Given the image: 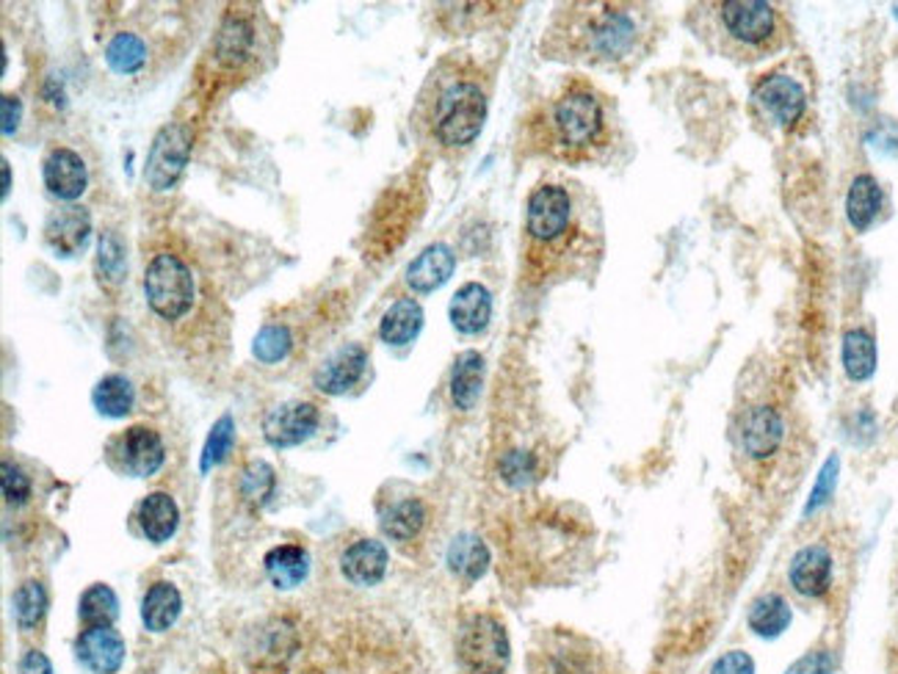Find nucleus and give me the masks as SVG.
I'll return each instance as SVG.
<instances>
[{"label": "nucleus", "mask_w": 898, "mask_h": 674, "mask_svg": "<svg viewBox=\"0 0 898 674\" xmlns=\"http://www.w3.org/2000/svg\"><path fill=\"white\" fill-rule=\"evenodd\" d=\"M453 269H457V258L451 249L446 243H431L409 263L407 285L415 293H431L451 280Z\"/></svg>", "instance_id": "obj_19"}, {"label": "nucleus", "mask_w": 898, "mask_h": 674, "mask_svg": "<svg viewBox=\"0 0 898 674\" xmlns=\"http://www.w3.org/2000/svg\"><path fill=\"white\" fill-rule=\"evenodd\" d=\"M106 64L117 75H136L147 64V42L139 34L122 31L106 45Z\"/></svg>", "instance_id": "obj_33"}, {"label": "nucleus", "mask_w": 898, "mask_h": 674, "mask_svg": "<svg viewBox=\"0 0 898 674\" xmlns=\"http://www.w3.org/2000/svg\"><path fill=\"white\" fill-rule=\"evenodd\" d=\"M124 639L113 624L108 628H86L75 639V655L89 672L95 674H117L124 663Z\"/></svg>", "instance_id": "obj_13"}, {"label": "nucleus", "mask_w": 898, "mask_h": 674, "mask_svg": "<svg viewBox=\"0 0 898 674\" xmlns=\"http://www.w3.org/2000/svg\"><path fill=\"white\" fill-rule=\"evenodd\" d=\"M843 371L852 382H865L876 371V344L865 329H848L843 335Z\"/></svg>", "instance_id": "obj_32"}, {"label": "nucleus", "mask_w": 898, "mask_h": 674, "mask_svg": "<svg viewBox=\"0 0 898 674\" xmlns=\"http://www.w3.org/2000/svg\"><path fill=\"white\" fill-rule=\"evenodd\" d=\"M708 674H755V657L746 650H730L713 661Z\"/></svg>", "instance_id": "obj_44"}, {"label": "nucleus", "mask_w": 898, "mask_h": 674, "mask_svg": "<svg viewBox=\"0 0 898 674\" xmlns=\"http://www.w3.org/2000/svg\"><path fill=\"white\" fill-rule=\"evenodd\" d=\"M420 329H424V307L409 296L393 302L391 309L382 315V324H379V335L387 346L413 344Z\"/></svg>", "instance_id": "obj_26"}, {"label": "nucleus", "mask_w": 898, "mask_h": 674, "mask_svg": "<svg viewBox=\"0 0 898 674\" xmlns=\"http://www.w3.org/2000/svg\"><path fill=\"white\" fill-rule=\"evenodd\" d=\"M451 324L457 326L462 335H479L486 329L492 315V296L484 285L479 282H468L459 287L451 298Z\"/></svg>", "instance_id": "obj_20"}, {"label": "nucleus", "mask_w": 898, "mask_h": 674, "mask_svg": "<svg viewBox=\"0 0 898 674\" xmlns=\"http://www.w3.org/2000/svg\"><path fill=\"white\" fill-rule=\"evenodd\" d=\"M550 34V47L589 64H625L650 45V14L627 3H578L565 9Z\"/></svg>", "instance_id": "obj_1"}, {"label": "nucleus", "mask_w": 898, "mask_h": 674, "mask_svg": "<svg viewBox=\"0 0 898 674\" xmlns=\"http://www.w3.org/2000/svg\"><path fill=\"white\" fill-rule=\"evenodd\" d=\"M752 100H755L757 111L775 122L777 128L791 130L799 119L804 117V108H808V95H804L802 84L793 80L791 75H766L760 84L752 91Z\"/></svg>", "instance_id": "obj_10"}, {"label": "nucleus", "mask_w": 898, "mask_h": 674, "mask_svg": "<svg viewBox=\"0 0 898 674\" xmlns=\"http://www.w3.org/2000/svg\"><path fill=\"white\" fill-rule=\"evenodd\" d=\"M20 674H53L51 657L42 650H29L20 661Z\"/></svg>", "instance_id": "obj_45"}, {"label": "nucleus", "mask_w": 898, "mask_h": 674, "mask_svg": "<svg viewBox=\"0 0 898 674\" xmlns=\"http://www.w3.org/2000/svg\"><path fill=\"white\" fill-rule=\"evenodd\" d=\"M387 564H391V556L382 542L357 540L340 556V573L354 586H376L382 584Z\"/></svg>", "instance_id": "obj_17"}, {"label": "nucleus", "mask_w": 898, "mask_h": 674, "mask_svg": "<svg viewBox=\"0 0 898 674\" xmlns=\"http://www.w3.org/2000/svg\"><path fill=\"white\" fill-rule=\"evenodd\" d=\"M108 459L119 472H128L133 478H150L164 467L166 448L164 439L150 426H131L108 445Z\"/></svg>", "instance_id": "obj_9"}, {"label": "nucleus", "mask_w": 898, "mask_h": 674, "mask_svg": "<svg viewBox=\"0 0 898 674\" xmlns=\"http://www.w3.org/2000/svg\"><path fill=\"white\" fill-rule=\"evenodd\" d=\"M448 567L464 584H473L490 569V547L475 534H459L448 547Z\"/></svg>", "instance_id": "obj_28"}, {"label": "nucleus", "mask_w": 898, "mask_h": 674, "mask_svg": "<svg viewBox=\"0 0 898 674\" xmlns=\"http://www.w3.org/2000/svg\"><path fill=\"white\" fill-rule=\"evenodd\" d=\"M426 135L442 150H464L486 119V89L468 64H442L426 84L418 106Z\"/></svg>", "instance_id": "obj_3"}, {"label": "nucleus", "mask_w": 898, "mask_h": 674, "mask_svg": "<svg viewBox=\"0 0 898 674\" xmlns=\"http://www.w3.org/2000/svg\"><path fill=\"white\" fill-rule=\"evenodd\" d=\"M9 192H12V166L3 161V197H9Z\"/></svg>", "instance_id": "obj_47"}, {"label": "nucleus", "mask_w": 898, "mask_h": 674, "mask_svg": "<svg viewBox=\"0 0 898 674\" xmlns=\"http://www.w3.org/2000/svg\"><path fill=\"white\" fill-rule=\"evenodd\" d=\"M793 622V611L788 606V600L777 591H768V595H760L755 602L749 606V613H746V624L755 635L760 639H777V635L786 633Z\"/></svg>", "instance_id": "obj_27"}, {"label": "nucleus", "mask_w": 898, "mask_h": 674, "mask_svg": "<svg viewBox=\"0 0 898 674\" xmlns=\"http://www.w3.org/2000/svg\"><path fill=\"white\" fill-rule=\"evenodd\" d=\"M786 423L775 406H752L738 426V443L749 459H768L780 450Z\"/></svg>", "instance_id": "obj_12"}, {"label": "nucleus", "mask_w": 898, "mask_h": 674, "mask_svg": "<svg viewBox=\"0 0 898 674\" xmlns=\"http://www.w3.org/2000/svg\"><path fill=\"white\" fill-rule=\"evenodd\" d=\"M139 525L147 542L153 545H164L175 536L177 525H180V509H177L175 498L169 492H150L147 498L139 503Z\"/></svg>", "instance_id": "obj_21"}, {"label": "nucleus", "mask_w": 898, "mask_h": 674, "mask_svg": "<svg viewBox=\"0 0 898 674\" xmlns=\"http://www.w3.org/2000/svg\"><path fill=\"white\" fill-rule=\"evenodd\" d=\"M91 232V216L86 208H78V205H67V208H58L56 214H51L45 225V241L47 247L53 249L62 258H73L80 249L86 247Z\"/></svg>", "instance_id": "obj_18"}, {"label": "nucleus", "mask_w": 898, "mask_h": 674, "mask_svg": "<svg viewBox=\"0 0 898 674\" xmlns=\"http://www.w3.org/2000/svg\"><path fill=\"white\" fill-rule=\"evenodd\" d=\"M534 139L548 155L570 163L594 161L611 144V117L605 100L589 84L565 86L534 117Z\"/></svg>", "instance_id": "obj_2"}, {"label": "nucleus", "mask_w": 898, "mask_h": 674, "mask_svg": "<svg viewBox=\"0 0 898 674\" xmlns=\"http://www.w3.org/2000/svg\"><path fill=\"white\" fill-rule=\"evenodd\" d=\"M216 62L221 67H241L254 47V25L243 14H227L221 23L219 36H216Z\"/></svg>", "instance_id": "obj_22"}, {"label": "nucleus", "mask_w": 898, "mask_h": 674, "mask_svg": "<svg viewBox=\"0 0 898 674\" xmlns=\"http://www.w3.org/2000/svg\"><path fill=\"white\" fill-rule=\"evenodd\" d=\"M291 346H294V335H291L288 326L269 324V326H263L261 335L254 337L252 351L261 362H280L288 357Z\"/></svg>", "instance_id": "obj_39"}, {"label": "nucleus", "mask_w": 898, "mask_h": 674, "mask_svg": "<svg viewBox=\"0 0 898 674\" xmlns=\"http://www.w3.org/2000/svg\"><path fill=\"white\" fill-rule=\"evenodd\" d=\"M20 117H23V106L14 95H3V133L12 135L20 128Z\"/></svg>", "instance_id": "obj_46"}, {"label": "nucleus", "mask_w": 898, "mask_h": 674, "mask_svg": "<svg viewBox=\"0 0 898 674\" xmlns=\"http://www.w3.org/2000/svg\"><path fill=\"white\" fill-rule=\"evenodd\" d=\"M42 175H45L47 192L53 197L64 199V203H73V199H78L86 192V163L69 146H56L45 157Z\"/></svg>", "instance_id": "obj_15"}, {"label": "nucleus", "mask_w": 898, "mask_h": 674, "mask_svg": "<svg viewBox=\"0 0 898 674\" xmlns=\"http://www.w3.org/2000/svg\"><path fill=\"white\" fill-rule=\"evenodd\" d=\"M881 210V188L870 175H859L852 181L846 197V216L848 225L857 232H865Z\"/></svg>", "instance_id": "obj_30"}, {"label": "nucleus", "mask_w": 898, "mask_h": 674, "mask_svg": "<svg viewBox=\"0 0 898 674\" xmlns=\"http://www.w3.org/2000/svg\"><path fill=\"white\" fill-rule=\"evenodd\" d=\"M365 368L368 351L362 349L360 344H351L346 346V349H340L338 355L329 357V360L318 368L316 377H313V384L327 395H343L360 382Z\"/></svg>", "instance_id": "obj_16"}, {"label": "nucleus", "mask_w": 898, "mask_h": 674, "mask_svg": "<svg viewBox=\"0 0 898 674\" xmlns=\"http://www.w3.org/2000/svg\"><path fill=\"white\" fill-rule=\"evenodd\" d=\"M263 567H266L269 580H272L277 589L288 591L296 589L299 584H305V578L310 575V553L302 545H280L272 547L263 558Z\"/></svg>", "instance_id": "obj_23"}, {"label": "nucleus", "mask_w": 898, "mask_h": 674, "mask_svg": "<svg viewBox=\"0 0 898 674\" xmlns=\"http://www.w3.org/2000/svg\"><path fill=\"white\" fill-rule=\"evenodd\" d=\"M426 506L420 498H404L393 503L387 512L382 514V531L384 536H391L393 542H413L420 536L426 525Z\"/></svg>", "instance_id": "obj_29"}, {"label": "nucleus", "mask_w": 898, "mask_h": 674, "mask_svg": "<svg viewBox=\"0 0 898 674\" xmlns=\"http://www.w3.org/2000/svg\"><path fill=\"white\" fill-rule=\"evenodd\" d=\"M78 617L86 628H108L119 617V600L108 584H95L80 595Z\"/></svg>", "instance_id": "obj_34"}, {"label": "nucleus", "mask_w": 898, "mask_h": 674, "mask_svg": "<svg viewBox=\"0 0 898 674\" xmlns=\"http://www.w3.org/2000/svg\"><path fill=\"white\" fill-rule=\"evenodd\" d=\"M788 580L802 597H824L832 586V553L824 545H808L791 558Z\"/></svg>", "instance_id": "obj_14"}, {"label": "nucleus", "mask_w": 898, "mask_h": 674, "mask_svg": "<svg viewBox=\"0 0 898 674\" xmlns=\"http://www.w3.org/2000/svg\"><path fill=\"white\" fill-rule=\"evenodd\" d=\"M321 415L318 406L310 401H291L280 404L266 412L263 417V437L274 448H294V445L307 443L316 434Z\"/></svg>", "instance_id": "obj_11"}, {"label": "nucleus", "mask_w": 898, "mask_h": 674, "mask_svg": "<svg viewBox=\"0 0 898 674\" xmlns=\"http://www.w3.org/2000/svg\"><path fill=\"white\" fill-rule=\"evenodd\" d=\"M97 276L102 287H117L124 280L128 271V258H124V243L117 232H106L97 247Z\"/></svg>", "instance_id": "obj_37"}, {"label": "nucleus", "mask_w": 898, "mask_h": 674, "mask_svg": "<svg viewBox=\"0 0 898 674\" xmlns=\"http://www.w3.org/2000/svg\"><path fill=\"white\" fill-rule=\"evenodd\" d=\"M144 296L158 318L180 320L194 307V296H197L194 274L186 260L172 252L155 254L144 271Z\"/></svg>", "instance_id": "obj_6"}, {"label": "nucleus", "mask_w": 898, "mask_h": 674, "mask_svg": "<svg viewBox=\"0 0 898 674\" xmlns=\"http://www.w3.org/2000/svg\"><path fill=\"white\" fill-rule=\"evenodd\" d=\"M232 443H236V421H232L230 415L219 417V421L213 423V428H210L208 439H205V448H202V461H199V467H202V472L213 470V467H219L221 461L230 456L232 450Z\"/></svg>", "instance_id": "obj_38"}, {"label": "nucleus", "mask_w": 898, "mask_h": 674, "mask_svg": "<svg viewBox=\"0 0 898 674\" xmlns=\"http://www.w3.org/2000/svg\"><path fill=\"white\" fill-rule=\"evenodd\" d=\"M837 472H841V461H837V456H830V459L824 461V467H821L819 478H815L813 492H810L808 506H804V514H813L815 509H821V506L832 498V492H835L837 487Z\"/></svg>", "instance_id": "obj_41"}, {"label": "nucleus", "mask_w": 898, "mask_h": 674, "mask_svg": "<svg viewBox=\"0 0 898 674\" xmlns=\"http://www.w3.org/2000/svg\"><path fill=\"white\" fill-rule=\"evenodd\" d=\"M180 611L183 597L177 591V586L169 584V580H158V584L150 586L142 600V622L153 633H166L180 619Z\"/></svg>", "instance_id": "obj_25"}, {"label": "nucleus", "mask_w": 898, "mask_h": 674, "mask_svg": "<svg viewBox=\"0 0 898 674\" xmlns=\"http://www.w3.org/2000/svg\"><path fill=\"white\" fill-rule=\"evenodd\" d=\"M716 31L730 53L763 58L780 51L788 36L786 18L766 0H727L716 3Z\"/></svg>", "instance_id": "obj_4"}, {"label": "nucleus", "mask_w": 898, "mask_h": 674, "mask_svg": "<svg viewBox=\"0 0 898 674\" xmlns=\"http://www.w3.org/2000/svg\"><path fill=\"white\" fill-rule=\"evenodd\" d=\"M277 489V472L269 461L252 459L241 470V481H238V492L249 506H266L269 498Z\"/></svg>", "instance_id": "obj_35"}, {"label": "nucleus", "mask_w": 898, "mask_h": 674, "mask_svg": "<svg viewBox=\"0 0 898 674\" xmlns=\"http://www.w3.org/2000/svg\"><path fill=\"white\" fill-rule=\"evenodd\" d=\"M484 388V357L479 351H462L451 371V401L459 412H470Z\"/></svg>", "instance_id": "obj_24"}, {"label": "nucleus", "mask_w": 898, "mask_h": 674, "mask_svg": "<svg viewBox=\"0 0 898 674\" xmlns=\"http://www.w3.org/2000/svg\"><path fill=\"white\" fill-rule=\"evenodd\" d=\"M501 478L508 487H528L537 478V456L528 450H508L501 459Z\"/></svg>", "instance_id": "obj_40"}, {"label": "nucleus", "mask_w": 898, "mask_h": 674, "mask_svg": "<svg viewBox=\"0 0 898 674\" xmlns=\"http://www.w3.org/2000/svg\"><path fill=\"white\" fill-rule=\"evenodd\" d=\"M459 661L473 674H503L512 661V644L501 619L492 613H473L464 619L457 639Z\"/></svg>", "instance_id": "obj_7"}, {"label": "nucleus", "mask_w": 898, "mask_h": 674, "mask_svg": "<svg viewBox=\"0 0 898 674\" xmlns=\"http://www.w3.org/2000/svg\"><path fill=\"white\" fill-rule=\"evenodd\" d=\"M786 674H835V657L830 650H810L786 668Z\"/></svg>", "instance_id": "obj_43"}, {"label": "nucleus", "mask_w": 898, "mask_h": 674, "mask_svg": "<svg viewBox=\"0 0 898 674\" xmlns=\"http://www.w3.org/2000/svg\"><path fill=\"white\" fill-rule=\"evenodd\" d=\"M188 155H191V128L183 122L166 124L158 130L153 146H150L144 181L150 183L153 192H169L180 181Z\"/></svg>", "instance_id": "obj_8"}, {"label": "nucleus", "mask_w": 898, "mask_h": 674, "mask_svg": "<svg viewBox=\"0 0 898 674\" xmlns=\"http://www.w3.org/2000/svg\"><path fill=\"white\" fill-rule=\"evenodd\" d=\"M14 622L20 630H34L36 624L45 619L47 613V591L40 580H25L18 591H14Z\"/></svg>", "instance_id": "obj_36"}, {"label": "nucleus", "mask_w": 898, "mask_h": 674, "mask_svg": "<svg viewBox=\"0 0 898 674\" xmlns=\"http://www.w3.org/2000/svg\"><path fill=\"white\" fill-rule=\"evenodd\" d=\"M91 404L102 417H124L136 404V390H133L131 379L111 373L102 377L91 390Z\"/></svg>", "instance_id": "obj_31"}, {"label": "nucleus", "mask_w": 898, "mask_h": 674, "mask_svg": "<svg viewBox=\"0 0 898 674\" xmlns=\"http://www.w3.org/2000/svg\"><path fill=\"white\" fill-rule=\"evenodd\" d=\"M0 483H3V498L12 506H23L31 498V478L25 476L23 467L3 461L0 467Z\"/></svg>", "instance_id": "obj_42"}, {"label": "nucleus", "mask_w": 898, "mask_h": 674, "mask_svg": "<svg viewBox=\"0 0 898 674\" xmlns=\"http://www.w3.org/2000/svg\"><path fill=\"white\" fill-rule=\"evenodd\" d=\"M576 203L565 186L545 183L534 188L526 205V238L528 258L534 265L561 258L576 243Z\"/></svg>", "instance_id": "obj_5"}]
</instances>
